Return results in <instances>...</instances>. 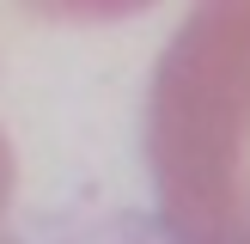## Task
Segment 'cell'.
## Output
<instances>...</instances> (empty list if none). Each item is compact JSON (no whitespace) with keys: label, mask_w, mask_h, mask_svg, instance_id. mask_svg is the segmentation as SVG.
<instances>
[{"label":"cell","mask_w":250,"mask_h":244,"mask_svg":"<svg viewBox=\"0 0 250 244\" xmlns=\"http://www.w3.org/2000/svg\"><path fill=\"white\" fill-rule=\"evenodd\" d=\"M0 244H183L177 226H165L146 207L110 202H61L0 220Z\"/></svg>","instance_id":"obj_1"}]
</instances>
